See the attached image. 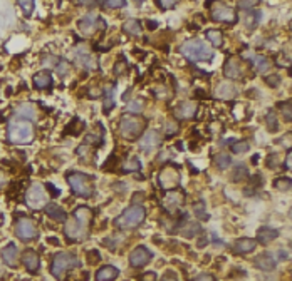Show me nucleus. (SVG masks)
I'll use <instances>...</instances> for the list:
<instances>
[{
    "label": "nucleus",
    "instance_id": "nucleus-45",
    "mask_svg": "<svg viewBox=\"0 0 292 281\" xmlns=\"http://www.w3.org/2000/svg\"><path fill=\"white\" fill-rule=\"evenodd\" d=\"M139 281H156V274L155 273H144L139 276Z\"/></svg>",
    "mask_w": 292,
    "mask_h": 281
},
{
    "label": "nucleus",
    "instance_id": "nucleus-14",
    "mask_svg": "<svg viewBox=\"0 0 292 281\" xmlns=\"http://www.w3.org/2000/svg\"><path fill=\"white\" fill-rule=\"evenodd\" d=\"M161 143V136L160 132L151 129L144 134V136L141 137V140H139V149L144 151V152H150V151H155L158 146H160Z\"/></svg>",
    "mask_w": 292,
    "mask_h": 281
},
{
    "label": "nucleus",
    "instance_id": "nucleus-53",
    "mask_svg": "<svg viewBox=\"0 0 292 281\" xmlns=\"http://www.w3.org/2000/svg\"><path fill=\"white\" fill-rule=\"evenodd\" d=\"M5 183H7V177H5L2 172H0V188L2 186H5Z\"/></svg>",
    "mask_w": 292,
    "mask_h": 281
},
{
    "label": "nucleus",
    "instance_id": "nucleus-54",
    "mask_svg": "<svg viewBox=\"0 0 292 281\" xmlns=\"http://www.w3.org/2000/svg\"><path fill=\"white\" fill-rule=\"evenodd\" d=\"M163 281H178V279H176V278H171V276H168V278H165Z\"/></svg>",
    "mask_w": 292,
    "mask_h": 281
},
{
    "label": "nucleus",
    "instance_id": "nucleus-11",
    "mask_svg": "<svg viewBox=\"0 0 292 281\" xmlns=\"http://www.w3.org/2000/svg\"><path fill=\"white\" fill-rule=\"evenodd\" d=\"M151 258H153V253H151L148 248L136 246L130 254V265L133 268H141L144 265H148L151 261Z\"/></svg>",
    "mask_w": 292,
    "mask_h": 281
},
{
    "label": "nucleus",
    "instance_id": "nucleus-8",
    "mask_svg": "<svg viewBox=\"0 0 292 281\" xmlns=\"http://www.w3.org/2000/svg\"><path fill=\"white\" fill-rule=\"evenodd\" d=\"M25 203L32 209H42L49 204V194L41 183H32L25 194Z\"/></svg>",
    "mask_w": 292,
    "mask_h": 281
},
{
    "label": "nucleus",
    "instance_id": "nucleus-22",
    "mask_svg": "<svg viewBox=\"0 0 292 281\" xmlns=\"http://www.w3.org/2000/svg\"><path fill=\"white\" fill-rule=\"evenodd\" d=\"M256 266L262 271H272L276 268V259L270 253H262L256 258Z\"/></svg>",
    "mask_w": 292,
    "mask_h": 281
},
{
    "label": "nucleus",
    "instance_id": "nucleus-42",
    "mask_svg": "<svg viewBox=\"0 0 292 281\" xmlns=\"http://www.w3.org/2000/svg\"><path fill=\"white\" fill-rule=\"evenodd\" d=\"M245 174H247V168H245L244 164H239L237 168H235V171H233V174H232V179H233V181H239L240 177H242V176H245Z\"/></svg>",
    "mask_w": 292,
    "mask_h": 281
},
{
    "label": "nucleus",
    "instance_id": "nucleus-52",
    "mask_svg": "<svg viewBox=\"0 0 292 281\" xmlns=\"http://www.w3.org/2000/svg\"><path fill=\"white\" fill-rule=\"evenodd\" d=\"M47 188H49L50 191H52V194H56V196H59V194H61V191L57 189V188H54L52 184H47Z\"/></svg>",
    "mask_w": 292,
    "mask_h": 281
},
{
    "label": "nucleus",
    "instance_id": "nucleus-49",
    "mask_svg": "<svg viewBox=\"0 0 292 281\" xmlns=\"http://www.w3.org/2000/svg\"><path fill=\"white\" fill-rule=\"evenodd\" d=\"M193 281H215L212 274H200L198 278H195Z\"/></svg>",
    "mask_w": 292,
    "mask_h": 281
},
{
    "label": "nucleus",
    "instance_id": "nucleus-43",
    "mask_svg": "<svg viewBox=\"0 0 292 281\" xmlns=\"http://www.w3.org/2000/svg\"><path fill=\"white\" fill-rule=\"evenodd\" d=\"M202 204H203V203H195V204H193V211H195V214L198 216V218L207 219V213H205V208H202Z\"/></svg>",
    "mask_w": 292,
    "mask_h": 281
},
{
    "label": "nucleus",
    "instance_id": "nucleus-26",
    "mask_svg": "<svg viewBox=\"0 0 292 281\" xmlns=\"http://www.w3.org/2000/svg\"><path fill=\"white\" fill-rule=\"evenodd\" d=\"M123 30L130 35H141V24L136 18H130L123 24Z\"/></svg>",
    "mask_w": 292,
    "mask_h": 281
},
{
    "label": "nucleus",
    "instance_id": "nucleus-13",
    "mask_svg": "<svg viewBox=\"0 0 292 281\" xmlns=\"http://www.w3.org/2000/svg\"><path fill=\"white\" fill-rule=\"evenodd\" d=\"M224 75L230 81H237L244 75V64L240 62L237 57H230L227 59L224 66Z\"/></svg>",
    "mask_w": 292,
    "mask_h": 281
},
{
    "label": "nucleus",
    "instance_id": "nucleus-39",
    "mask_svg": "<svg viewBox=\"0 0 292 281\" xmlns=\"http://www.w3.org/2000/svg\"><path fill=\"white\" fill-rule=\"evenodd\" d=\"M281 111H282V116L284 119L290 123L292 121V112H290V101H285L284 104H281Z\"/></svg>",
    "mask_w": 292,
    "mask_h": 281
},
{
    "label": "nucleus",
    "instance_id": "nucleus-28",
    "mask_svg": "<svg viewBox=\"0 0 292 281\" xmlns=\"http://www.w3.org/2000/svg\"><path fill=\"white\" fill-rule=\"evenodd\" d=\"M200 233V225L198 223H187L185 226L181 228V234L185 236V238H193Z\"/></svg>",
    "mask_w": 292,
    "mask_h": 281
},
{
    "label": "nucleus",
    "instance_id": "nucleus-50",
    "mask_svg": "<svg viewBox=\"0 0 292 281\" xmlns=\"http://www.w3.org/2000/svg\"><path fill=\"white\" fill-rule=\"evenodd\" d=\"M285 168L290 169L292 168V152L287 151V154H285Z\"/></svg>",
    "mask_w": 292,
    "mask_h": 281
},
{
    "label": "nucleus",
    "instance_id": "nucleus-20",
    "mask_svg": "<svg viewBox=\"0 0 292 281\" xmlns=\"http://www.w3.org/2000/svg\"><path fill=\"white\" fill-rule=\"evenodd\" d=\"M257 246V241L252 239V238H240L233 243V253L237 254H247V253H252L256 250Z\"/></svg>",
    "mask_w": 292,
    "mask_h": 281
},
{
    "label": "nucleus",
    "instance_id": "nucleus-10",
    "mask_svg": "<svg viewBox=\"0 0 292 281\" xmlns=\"http://www.w3.org/2000/svg\"><path fill=\"white\" fill-rule=\"evenodd\" d=\"M180 179H181L180 172L176 168H173V166H167V168H163L160 176H158V183H160V186L165 191H173L180 184Z\"/></svg>",
    "mask_w": 292,
    "mask_h": 281
},
{
    "label": "nucleus",
    "instance_id": "nucleus-44",
    "mask_svg": "<svg viewBox=\"0 0 292 281\" xmlns=\"http://www.w3.org/2000/svg\"><path fill=\"white\" fill-rule=\"evenodd\" d=\"M158 7L163 9V10L173 9V7H176V2H175V0H165V2H158Z\"/></svg>",
    "mask_w": 292,
    "mask_h": 281
},
{
    "label": "nucleus",
    "instance_id": "nucleus-1",
    "mask_svg": "<svg viewBox=\"0 0 292 281\" xmlns=\"http://www.w3.org/2000/svg\"><path fill=\"white\" fill-rule=\"evenodd\" d=\"M93 221V209L87 206H79L76 208L72 216L69 219H66V238L69 241L81 243L89 236V226Z\"/></svg>",
    "mask_w": 292,
    "mask_h": 281
},
{
    "label": "nucleus",
    "instance_id": "nucleus-18",
    "mask_svg": "<svg viewBox=\"0 0 292 281\" xmlns=\"http://www.w3.org/2000/svg\"><path fill=\"white\" fill-rule=\"evenodd\" d=\"M196 114V104L193 101H185L180 102L178 106L175 107V116L178 119H190Z\"/></svg>",
    "mask_w": 292,
    "mask_h": 281
},
{
    "label": "nucleus",
    "instance_id": "nucleus-16",
    "mask_svg": "<svg viewBox=\"0 0 292 281\" xmlns=\"http://www.w3.org/2000/svg\"><path fill=\"white\" fill-rule=\"evenodd\" d=\"M22 263L25 266V270L30 273H37V270L41 268V258L34 250H27L22 254Z\"/></svg>",
    "mask_w": 292,
    "mask_h": 281
},
{
    "label": "nucleus",
    "instance_id": "nucleus-47",
    "mask_svg": "<svg viewBox=\"0 0 292 281\" xmlns=\"http://www.w3.org/2000/svg\"><path fill=\"white\" fill-rule=\"evenodd\" d=\"M253 5H256V2H253V0H247V2H239V7H240V9H252Z\"/></svg>",
    "mask_w": 292,
    "mask_h": 281
},
{
    "label": "nucleus",
    "instance_id": "nucleus-21",
    "mask_svg": "<svg viewBox=\"0 0 292 281\" xmlns=\"http://www.w3.org/2000/svg\"><path fill=\"white\" fill-rule=\"evenodd\" d=\"M279 238V231L274 228H269V226H262L257 229V239L260 245H269L270 241H274Z\"/></svg>",
    "mask_w": 292,
    "mask_h": 281
},
{
    "label": "nucleus",
    "instance_id": "nucleus-19",
    "mask_svg": "<svg viewBox=\"0 0 292 281\" xmlns=\"http://www.w3.org/2000/svg\"><path fill=\"white\" fill-rule=\"evenodd\" d=\"M0 256H2V261L7 266H10V268L17 266V263H19V250H17V246L10 243V245H7L2 250Z\"/></svg>",
    "mask_w": 292,
    "mask_h": 281
},
{
    "label": "nucleus",
    "instance_id": "nucleus-40",
    "mask_svg": "<svg viewBox=\"0 0 292 281\" xmlns=\"http://www.w3.org/2000/svg\"><path fill=\"white\" fill-rule=\"evenodd\" d=\"M124 5L126 2H123V0H106V2H103V7L106 9H121Z\"/></svg>",
    "mask_w": 292,
    "mask_h": 281
},
{
    "label": "nucleus",
    "instance_id": "nucleus-7",
    "mask_svg": "<svg viewBox=\"0 0 292 281\" xmlns=\"http://www.w3.org/2000/svg\"><path fill=\"white\" fill-rule=\"evenodd\" d=\"M79 266V259L71 253H59L56 254L52 263H50V273L54 274L57 279H62V276L72 268Z\"/></svg>",
    "mask_w": 292,
    "mask_h": 281
},
{
    "label": "nucleus",
    "instance_id": "nucleus-2",
    "mask_svg": "<svg viewBox=\"0 0 292 281\" xmlns=\"http://www.w3.org/2000/svg\"><path fill=\"white\" fill-rule=\"evenodd\" d=\"M7 136L14 144H29L34 140V126L29 119H14L9 123Z\"/></svg>",
    "mask_w": 292,
    "mask_h": 281
},
{
    "label": "nucleus",
    "instance_id": "nucleus-33",
    "mask_svg": "<svg viewBox=\"0 0 292 281\" xmlns=\"http://www.w3.org/2000/svg\"><path fill=\"white\" fill-rule=\"evenodd\" d=\"M139 169H141V163H139L138 157H131L128 163L123 164L124 172H135V171H139Z\"/></svg>",
    "mask_w": 292,
    "mask_h": 281
},
{
    "label": "nucleus",
    "instance_id": "nucleus-31",
    "mask_svg": "<svg viewBox=\"0 0 292 281\" xmlns=\"http://www.w3.org/2000/svg\"><path fill=\"white\" fill-rule=\"evenodd\" d=\"M143 107H144V101L143 99H133L126 109H128L130 114H133V116H136V114H139L143 111Z\"/></svg>",
    "mask_w": 292,
    "mask_h": 281
},
{
    "label": "nucleus",
    "instance_id": "nucleus-25",
    "mask_svg": "<svg viewBox=\"0 0 292 281\" xmlns=\"http://www.w3.org/2000/svg\"><path fill=\"white\" fill-rule=\"evenodd\" d=\"M46 214L49 216L50 219H54V221H66L67 219V214H66V211L62 209L59 204H56V203H49L47 206H46Z\"/></svg>",
    "mask_w": 292,
    "mask_h": 281
},
{
    "label": "nucleus",
    "instance_id": "nucleus-30",
    "mask_svg": "<svg viewBox=\"0 0 292 281\" xmlns=\"http://www.w3.org/2000/svg\"><path fill=\"white\" fill-rule=\"evenodd\" d=\"M253 64H256L259 72H265V70L270 67V62L265 55H256L253 57Z\"/></svg>",
    "mask_w": 292,
    "mask_h": 281
},
{
    "label": "nucleus",
    "instance_id": "nucleus-12",
    "mask_svg": "<svg viewBox=\"0 0 292 281\" xmlns=\"http://www.w3.org/2000/svg\"><path fill=\"white\" fill-rule=\"evenodd\" d=\"M212 18L217 22H230L233 24L237 21V14L235 10H233L232 7H228V5H224V4H218L215 5V7L212 9Z\"/></svg>",
    "mask_w": 292,
    "mask_h": 281
},
{
    "label": "nucleus",
    "instance_id": "nucleus-34",
    "mask_svg": "<svg viewBox=\"0 0 292 281\" xmlns=\"http://www.w3.org/2000/svg\"><path fill=\"white\" fill-rule=\"evenodd\" d=\"M247 151H249V143L247 140H237V143L232 144V152H235V154H242V152Z\"/></svg>",
    "mask_w": 292,
    "mask_h": 281
},
{
    "label": "nucleus",
    "instance_id": "nucleus-27",
    "mask_svg": "<svg viewBox=\"0 0 292 281\" xmlns=\"http://www.w3.org/2000/svg\"><path fill=\"white\" fill-rule=\"evenodd\" d=\"M205 35H207V41L212 42L215 47H222V44H224V34H222L220 30L210 29V30H207Z\"/></svg>",
    "mask_w": 292,
    "mask_h": 281
},
{
    "label": "nucleus",
    "instance_id": "nucleus-15",
    "mask_svg": "<svg viewBox=\"0 0 292 281\" xmlns=\"http://www.w3.org/2000/svg\"><path fill=\"white\" fill-rule=\"evenodd\" d=\"M98 24H103L98 18L96 14H87L84 18H81L79 21V30L82 35H93L94 32L98 29Z\"/></svg>",
    "mask_w": 292,
    "mask_h": 281
},
{
    "label": "nucleus",
    "instance_id": "nucleus-38",
    "mask_svg": "<svg viewBox=\"0 0 292 281\" xmlns=\"http://www.w3.org/2000/svg\"><path fill=\"white\" fill-rule=\"evenodd\" d=\"M267 126H269V129L272 132H276L279 129V124H277V117H276V112L274 111H270L267 114Z\"/></svg>",
    "mask_w": 292,
    "mask_h": 281
},
{
    "label": "nucleus",
    "instance_id": "nucleus-4",
    "mask_svg": "<svg viewBox=\"0 0 292 281\" xmlns=\"http://www.w3.org/2000/svg\"><path fill=\"white\" fill-rule=\"evenodd\" d=\"M180 52L187 57L190 61H195V62H202V61H210L212 59V49L207 46L205 42H202L198 39H192V41H187L183 46L180 47Z\"/></svg>",
    "mask_w": 292,
    "mask_h": 281
},
{
    "label": "nucleus",
    "instance_id": "nucleus-37",
    "mask_svg": "<svg viewBox=\"0 0 292 281\" xmlns=\"http://www.w3.org/2000/svg\"><path fill=\"white\" fill-rule=\"evenodd\" d=\"M21 107H22V109H19V114H24L25 117H30V119H34V117H35L34 106H30V104H22Z\"/></svg>",
    "mask_w": 292,
    "mask_h": 281
},
{
    "label": "nucleus",
    "instance_id": "nucleus-3",
    "mask_svg": "<svg viewBox=\"0 0 292 281\" xmlns=\"http://www.w3.org/2000/svg\"><path fill=\"white\" fill-rule=\"evenodd\" d=\"M146 219V209L139 204H135V206H130L128 209H124L121 216H118L114 219V225L121 229H133L138 228L139 225H143Z\"/></svg>",
    "mask_w": 292,
    "mask_h": 281
},
{
    "label": "nucleus",
    "instance_id": "nucleus-41",
    "mask_svg": "<svg viewBox=\"0 0 292 281\" xmlns=\"http://www.w3.org/2000/svg\"><path fill=\"white\" fill-rule=\"evenodd\" d=\"M57 69V74L59 75H62V77H64V75L69 72V69H71V66H69V62L67 61H64V59H61L59 61V66L56 67Z\"/></svg>",
    "mask_w": 292,
    "mask_h": 281
},
{
    "label": "nucleus",
    "instance_id": "nucleus-32",
    "mask_svg": "<svg viewBox=\"0 0 292 281\" xmlns=\"http://www.w3.org/2000/svg\"><path fill=\"white\" fill-rule=\"evenodd\" d=\"M244 22H245L247 27H249V29L252 30V29L257 25V22H259V12L249 10V12H247V15L244 17Z\"/></svg>",
    "mask_w": 292,
    "mask_h": 281
},
{
    "label": "nucleus",
    "instance_id": "nucleus-29",
    "mask_svg": "<svg viewBox=\"0 0 292 281\" xmlns=\"http://www.w3.org/2000/svg\"><path fill=\"white\" fill-rule=\"evenodd\" d=\"M215 164H217L218 169H227L228 166L232 164V157L227 152H220V154L215 156Z\"/></svg>",
    "mask_w": 292,
    "mask_h": 281
},
{
    "label": "nucleus",
    "instance_id": "nucleus-5",
    "mask_svg": "<svg viewBox=\"0 0 292 281\" xmlns=\"http://www.w3.org/2000/svg\"><path fill=\"white\" fill-rule=\"evenodd\" d=\"M67 183L74 191V194H78L81 197H91L94 193L93 177L82 174V172H71V174H67Z\"/></svg>",
    "mask_w": 292,
    "mask_h": 281
},
{
    "label": "nucleus",
    "instance_id": "nucleus-46",
    "mask_svg": "<svg viewBox=\"0 0 292 281\" xmlns=\"http://www.w3.org/2000/svg\"><path fill=\"white\" fill-rule=\"evenodd\" d=\"M279 75H270V77H267V84L272 86V87H277L279 86Z\"/></svg>",
    "mask_w": 292,
    "mask_h": 281
},
{
    "label": "nucleus",
    "instance_id": "nucleus-17",
    "mask_svg": "<svg viewBox=\"0 0 292 281\" xmlns=\"http://www.w3.org/2000/svg\"><path fill=\"white\" fill-rule=\"evenodd\" d=\"M181 203H183L181 193H178V191H167V196H165V201H163V206L167 208V211L175 213V211L181 206Z\"/></svg>",
    "mask_w": 292,
    "mask_h": 281
},
{
    "label": "nucleus",
    "instance_id": "nucleus-23",
    "mask_svg": "<svg viewBox=\"0 0 292 281\" xmlns=\"http://www.w3.org/2000/svg\"><path fill=\"white\" fill-rule=\"evenodd\" d=\"M32 82L35 89H49L52 86V75H50L49 70H41L32 77Z\"/></svg>",
    "mask_w": 292,
    "mask_h": 281
},
{
    "label": "nucleus",
    "instance_id": "nucleus-48",
    "mask_svg": "<svg viewBox=\"0 0 292 281\" xmlns=\"http://www.w3.org/2000/svg\"><path fill=\"white\" fill-rule=\"evenodd\" d=\"M89 256H93V258H89V263H93V265H94V263H98V261L101 259V256H99V253H98V251H91V253H89Z\"/></svg>",
    "mask_w": 292,
    "mask_h": 281
},
{
    "label": "nucleus",
    "instance_id": "nucleus-24",
    "mask_svg": "<svg viewBox=\"0 0 292 281\" xmlns=\"http://www.w3.org/2000/svg\"><path fill=\"white\" fill-rule=\"evenodd\" d=\"M119 276V270L116 266H103L101 270H98L96 273V281H114Z\"/></svg>",
    "mask_w": 292,
    "mask_h": 281
},
{
    "label": "nucleus",
    "instance_id": "nucleus-36",
    "mask_svg": "<svg viewBox=\"0 0 292 281\" xmlns=\"http://www.w3.org/2000/svg\"><path fill=\"white\" fill-rule=\"evenodd\" d=\"M274 186H276L277 189H281V191H289L290 186H292V183H290L289 177H281V179H277V181L274 183Z\"/></svg>",
    "mask_w": 292,
    "mask_h": 281
},
{
    "label": "nucleus",
    "instance_id": "nucleus-6",
    "mask_svg": "<svg viewBox=\"0 0 292 281\" xmlns=\"http://www.w3.org/2000/svg\"><path fill=\"white\" fill-rule=\"evenodd\" d=\"M144 119L139 116H133V114H124L121 117V126H119V131H121V136L124 139H136L141 136V132L144 131Z\"/></svg>",
    "mask_w": 292,
    "mask_h": 281
},
{
    "label": "nucleus",
    "instance_id": "nucleus-9",
    "mask_svg": "<svg viewBox=\"0 0 292 281\" xmlns=\"http://www.w3.org/2000/svg\"><path fill=\"white\" fill-rule=\"evenodd\" d=\"M15 234L22 241H32L37 238L39 231H37V226L32 219L25 218V216H19L15 221Z\"/></svg>",
    "mask_w": 292,
    "mask_h": 281
},
{
    "label": "nucleus",
    "instance_id": "nucleus-51",
    "mask_svg": "<svg viewBox=\"0 0 292 281\" xmlns=\"http://www.w3.org/2000/svg\"><path fill=\"white\" fill-rule=\"evenodd\" d=\"M176 131H178V126H173V124H171V123H168V131H167V134H168V136H171V134H173V132H176Z\"/></svg>",
    "mask_w": 292,
    "mask_h": 281
},
{
    "label": "nucleus",
    "instance_id": "nucleus-35",
    "mask_svg": "<svg viewBox=\"0 0 292 281\" xmlns=\"http://www.w3.org/2000/svg\"><path fill=\"white\" fill-rule=\"evenodd\" d=\"M19 7H21V9L24 10V14L29 17V15L34 12L35 4H34V2H27V0H21V2H19Z\"/></svg>",
    "mask_w": 292,
    "mask_h": 281
}]
</instances>
